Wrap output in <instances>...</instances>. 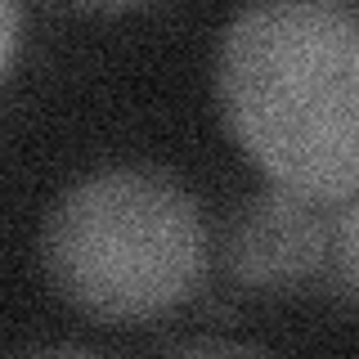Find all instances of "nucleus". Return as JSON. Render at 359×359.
<instances>
[{"label":"nucleus","mask_w":359,"mask_h":359,"mask_svg":"<svg viewBox=\"0 0 359 359\" xmlns=\"http://www.w3.org/2000/svg\"><path fill=\"white\" fill-rule=\"evenodd\" d=\"M18 45H22V5L18 0H0V81L14 67Z\"/></svg>","instance_id":"5"},{"label":"nucleus","mask_w":359,"mask_h":359,"mask_svg":"<svg viewBox=\"0 0 359 359\" xmlns=\"http://www.w3.org/2000/svg\"><path fill=\"white\" fill-rule=\"evenodd\" d=\"M207 252L194 194L149 166L81 175L41 224V265L54 297L112 328L175 314L202 287Z\"/></svg>","instance_id":"2"},{"label":"nucleus","mask_w":359,"mask_h":359,"mask_svg":"<svg viewBox=\"0 0 359 359\" xmlns=\"http://www.w3.org/2000/svg\"><path fill=\"white\" fill-rule=\"evenodd\" d=\"M63 9H81V14H126V9H140L149 0H54Z\"/></svg>","instance_id":"6"},{"label":"nucleus","mask_w":359,"mask_h":359,"mask_svg":"<svg viewBox=\"0 0 359 359\" xmlns=\"http://www.w3.org/2000/svg\"><path fill=\"white\" fill-rule=\"evenodd\" d=\"M216 104L274 189L332 207L359 198V9L252 0L216 50Z\"/></svg>","instance_id":"1"},{"label":"nucleus","mask_w":359,"mask_h":359,"mask_svg":"<svg viewBox=\"0 0 359 359\" xmlns=\"http://www.w3.org/2000/svg\"><path fill=\"white\" fill-rule=\"evenodd\" d=\"M180 351H243L233 341H180Z\"/></svg>","instance_id":"7"},{"label":"nucleus","mask_w":359,"mask_h":359,"mask_svg":"<svg viewBox=\"0 0 359 359\" xmlns=\"http://www.w3.org/2000/svg\"><path fill=\"white\" fill-rule=\"evenodd\" d=\"M220 256L229 278L247 292L283 297L306 287L328 256V224L319 216V202L274 184L252 194L224 224Z\"/></svg>","instance_id":"3"},{"label":"nucleus","mask_w":359,"mask_h":359,"mask_svg":"<svg viewBox=\"0 0 359 359\" xmlns=\"http://www.w3.org/2000/svg\"><path fill=\"white\" fill-rule=\"evenodd\" d=\"M337 261H341L351 292L359 297V198H351V211L341 216V229H337Z\"/></svg>","instance_id":"4"}]
</instances>
